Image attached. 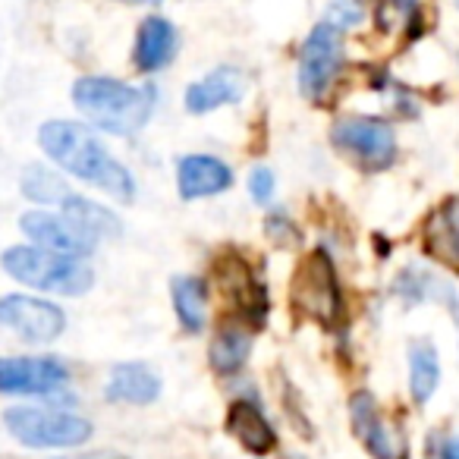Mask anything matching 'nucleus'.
I'll return each instance as SVG.
<instances>
[{
	"mask_svg": "<svg viewBox=\"0 0 459 459\" xmlns=\"http://www.w3.org/2000/svg\"><path fill=\"white\" fill-rule=\"evenodd\" d=\"M4 271L26 287L57 296H85L95 287V271L82 258L57 255L39 246H10L0 258Z\"/></svg>",
	"mask_w": 459,
	"mask_h": 459,
	"instance_id": "obj_3",
	"label": "nucleus"
},
{
	"mask_svg": "<svg viewBox=\"0 0 459 459\" xmlns=\"http://www.w3.org/2000/svg\"><path fill=\"white\" fill-rule=\"evenodd\" d=\"M123 4H160V0H123Z\"/></svg>",
	"mask_w": 459,
	"mask_h": 459,
	"instance_id": "obj_28",
	"label": "nucleus"
},
{
	"mask_svg": "<svg viewBox=\"0 0 459 459\" xmlns=\"http://www.w3.org/2000/svg\"><path fill=\"white\" fill-rule=\"evenodd\" d=\"M223 428L246 453L252 456H271L277 450V431L264 409L255 400H233L227 409Z\"/></svg>",
	"mask_w": 459,
	"mask_h": 459,
	"instance_id": "obj_12",
	"label": "nucleus"
},
{
	"mask_svg": "<svg viewBox=\"0 0 459 459\" xmlns=\"http://www.w3.org/2000/svg\"><path fill=\"white\" fill-rule=\"evenodd\" d=\"M365 20L362 7H359L356 0H333L331 10H327L325 22H331L333 29H340V32H346V29H356L359 22Z\"/></svg>",
	"mask_w": 459,
	"mask_h": 459,
	"instance_id": "obj_23",
	"label": "nucleus"
},
{
	"mask_svg": "<svg viewBox=\"0 0 459 459\" xmlns=\"http://www.w3.org/2000/svg\"><path fill=\"white\" fill-rule=\"evenodd\" d=\"M108 400L129 403V406H148L160 396V377L145 362H120L110 368L108 377Z\"/></svg>",
	"mask_w": 459,
	"mask_h": 459,
	"instance_id": "obj_16",
	"label": "nucleus"
},
{
	"mask_svg": "<svg viewBox=\"0 0 459 459\" xmlns=\"http://www.w3.org/2000/svg\"><path fill=\"white\" fill-rule=\"evenodd\" d=\"M170 299L179 327L186 333H202L208 325V283L202 277L179 274L170 281Z\"/></svg>",
	"mask_w": 459,
	"mask_h": 459,
	"instance_id": "obj_17",
	"label": "nucleus"
},
{
	"mask_svg": "<svg viewBox=\"0 0 459 459\" xmlns=\"http://www.w3.org/2000/svg\"><path fill=\"white\" fill-rule=\"evenodd\" d=\"M293 302L296 308L308 315V318L321 321V325H337L343 315V296H340L337 271H333L331 258L325 252H315L293 281Z\"/></svg>",
	"mask_w": 459,
	"mask_h": 459,
	"instance_id": "obj_7",
	"label": "nucleus"
},
{
	"mask_svg": "<svg viewBox=\"0 0 459 459\" xmlns=\"http://www.w3.org/2000/svg\"><path fill=\"white\" fill-rule=\"evenodd\" d=\"M39 145L57 167L73 173L82 183L95 186V189L108 192V195L120 198V202H133L135 198V179L114 154L108 152L101 139L91 133L85 123L73 120H48L39 129Z\"/></svg>",
	"mask_w": 459,
	"mask_h": 459,
	"instance_id": "obj_1",
	"label": "nucleus"
},
{
	"mask_svg": "<svg viewBox=\"0 0 459 459\" xmlns=\"http://www.w3.org/2000/svg\"><path fill=\"white\" fill-rule=\"evenodd\" d=\"M343 32L333 29L331 22L321 20L318 26L308 32V39L302 41L299 51V91L312 101L331 91V85L337 82L340 70H343Z\"/></svg>",
	"mask_w": 459,
	"mask_h": 459,
	"instance_id": "obj_6",
	"label": "nucleus"
},
{
	"mask_svg": "<svg viewBox=\"0 0 459 459\" xmlns=\"http://www.w3.org/2000/svg\"><path fill=\"white\" fill-rule=\"evenodd\" d=\"M70 381V371L54 356H0V394L48 396Z\"/></svg>",
	"mask_w": 459,
	"mask_h": 459,
	"instance_id": "obj_9",
	"label": "nucleus"
},
{
	"mask_svg": "<svg viewBox=\"0 0 459 459\" xmlns=\"http://www.w3.org/2000/svg\"><path fill=\"white\" fill-rule=\"evenodd\" d=\"M20 189H22V195L35 204H64L66 198L73 195V192L66 189L64 177L48 170L45 164H29L26 170H22Z\"/></svg>",
	"mask_w": 459,
	"mask_h": 459,
	"instance_id": "obj_21",
	"label": "nucleus"
},
{
	"mask_svg": "<svg viewBox=\"0 0 459 459\" xmlns=\"http://www.w3.org/2000/svg\"><path fill=\"white\" fill-rule=\"evenodd\" d=\"M440 384V356L428 340L409 346V394L419 406H425Z\"/></svg>",
	"mask_w": 459,
	"mask_h": 459,
	"instance_id": "obj_19",
	"label": "nucleus"
},
{
	"mask_svg": "<svg viewBox=\"0 0 459 459\" xmlns=\"http://www.w3.org/2000/svg\"><path fill=\"white\" fill-rule=\"evenodd\" d=\"M0 327H7L29 343H54L66 331V315L48 299L13 293L0 299Z\"/></svg>",
	"mask_w": 459,
	"mask_h": 459,
	"instance_id": "obj_8",
	"label": "nucleus"
},
{
	"mask_svg": "<svg viewBox=\"0 0 459 459\" xmlns=\"http://www.w3.org/2000/svg\"><path fill=\"white\" fill-rule=\"evenodd\" d=\"M177 45L179 35L177 26L164 16H148L142 20L139 32H135V48H133V64L139 73L152 76V73H160L173 64L177 57Z\"/></svg>",
	"mask_w": 459,
	"mask_h": 459,
	"instance_id": "obj_14",
	"label": "nucleus"
},
{
	"mask_svg": "<svg viewBox=\"0 0 459 459\" xmlns=\"http://www.w3.org/2000/svg\"><path fill=\"white\" fill-rule=\"evenodd\" d=\"M390 4H394L400 13H412V10L419 7V0H390Z\"/></svg>",
	"mask_w": 459,
	"mask_h": 459,
	"instance_id": "obj_27",
	"label": "nucleus"
},
{
	"mask_svg": "<svg viewBox=\"0 0 459 459\" xmlns=\"http://www.w3.org/2000/svg\"><path fill=\"white\" fill-rule=\"evenodd\" d=\"M64 214L70 221H76L85 233H91L95 239H114L123 233V223L120 217L114 214L110 208L98 204L95 198H85V195H70L64 202Z\"/></svg>",
	"mask_w": 459,
	"mask_h": 459,
	"instance_id": "obj_20",
	"label": "nucleus"
},
{
	"mask_svg": "<svg viewBox=\"0 0 459 459\" xmlns=\"http://www.w3.org/2000/svg\"><path fill=\"white\" fill-rule=\"evenodd\" d=\"M268 237L274 239V243H281V246H287V237H290V243H296L299 239V230L293 227V221L290 217H283V214H271L268 217Z\"/></svg>",
	"mask_w": 459,
	"mask_h": 459,
	"instance_id": "obj_25",
	"label": "nucleus"
},
{
	"mask_svg": "<svg viewBox=\"0 0 459 459\" xmlns=\"http://www.w3.org/2000/svg\"><path fill=\"white\" fill-rule=\"evenodd\" d=\"M440 459H459V434L456 437H446L440 446Z\"/></svg>",
	"mask_w": 459,
	"mask_h": 459,
	"instance_id": "obj_26",
	"label": "nucleus"
},
{
	"mask_svg": "<svg viewBox=\"0 0 459 459\" xmlns=\"http://www.w3.org/2000/svg\"><path fill=\"white\" fill-rule=\"evenodd\" d=\"M350 419H352V431L356 437L365 444V450L375 459H406V440H403L400 431L384 421L381 409H377L375 396L368 390H359L350 400Z\"/></svg>",
	"mask_w": 459,
	"mask_h": 459,
	"instance_id": "obj_11",
	"label": "nucleus"
},
{
	"mask_svg": "<svg viewBox=\"0 0 459 459\" xmlns=\"http://www.w3.org/2000/svg\"><path fill=\"white\" fill-rule=\"evenodd\" d=\"M431 230H437V237H428L431 239V246H437L444 255H450L453 262L459 264V198H450V202H444V208L434 214V223ZM434 249V252H437Z\"/></svg>",
	"mask_w": 459,
	"mask_h": 459,
	"instance_id": "obj_22",
	"label": "nucleus"
},
{
	"mask_svg": "<svg viewBox=\"0 0 459 459\" xmlns=\"http://www.w3.org/2000/svg\"><path fill=\"white\" fill-rule=\"evenodd\" d=\"M57 459H64V456H57Z\"/></svg>",
	"mask_w": 459,
	"mask_h": 459,
	"instance_id": "obj_30",
	"label": "nucleus"
},
{
	"mask_svg": "<svg viewBox=\"0 0 459 459\" xmlns=\"http://www.w3.org/2000/svg\"><path fill=\"white\" fill-rule=\"evenodd\" d=\"M233 186V170L214 154H186L177 164V189L183 202L221 195Z\"/></svg>",
	"mask_w": 459,
	"mask_h": 459,
	"instance_id": "obj_13",
	"label": "nucleus"
},
{
	"mask_svg": "<svg viewBox=\"0 0 459 459\" xmlns=\"http://www.w3.org/2000/svg\"><path fill=\"white\" fill-rule=\"evenodd\" d=\"M456 7H459V0H456Z\"/></svg>",
	"mask_w": 459,
	"mask_h": 459,
	"instance_id": "obj_29",
	"label": "nucleus"
},
{
	"mask_svg": "<svg viewBox=\"0 0 459 459\" xmlns=\"http://www.w3.org/2000/svg\"><path fill=\"white\" fill-rule=\"evenodd\" d=\"M274 189H277V179L268 167H255L249 173V195L255 198L258 204H268L274 198Z\"/></svg>",
	"mask_w": 459,
	"mask_h": 459,
	"instance_id": "obj_24",
	"label": "nucleus"
},
{
	"mask_svg": "<svg viewBox=\"0 0 459 459\" xmlns=\"http://www.w3.org/2000/svg\"><path fill=\"white\" fill-rule=\"evenodd\" d=\"M246 95V76L237 66H217L204 79L192 82L186 89V110L189 114H211V110L223 108V104H237Z\"/></svg>",
	"mask_w": 459,
	"mask_h": 459,
	"instance_id": "obj_15",
	"label": "nucleus"
},
{
	"mask_svg": "<svg viewBox=\"0 0 459 459\" xmlns=\"http://www.w3.org/2000/svg\"><path fill=\"white\" fill-rule=\"evenodd\" d=\"M73 104L101 133L135 135L152 120L154 91L110 76H82L73 85Z\"/></svg>",
	"mask_w": 459,
	"mask_h": 459,
	"instance_id": "obj_2",
	"label": "nucleus"
},
{
	"mask_svg": "<svg viewBox=\"0 0 459 459\" xmlns=\"http://www.w3.org/2000/svg\"><path fill=\"white\" fill-rule=\"evenodd\" d=\"M10 437L32 450H64V446H82L91 437V421L76 412H57V409L39 406H13L4 412Z\"/></svg>",
	"mask_w": 459,
	"mask_h": 459,
	"instance_id": "obj_4",
	"label": "nucleus"
},
{
	"mask_svg": "<svg viewBox=\"0 0 459 459\" xmlns=\"http://www.w3.org/2000/svg\"><path fill=\"white\" fill-rule=\"evenodd\" d=\"M331 142L365 173H381L396 160L394 126L381 117H343L333 123Z\"/></svg>",
	"mask_w": 459,
	"mask_h": 459,
	"instance_id": "obj_5",
	"label": "nucleus"
},
{
	"mask_svg": "<svg viewBox=\"0 0 459 459\" xmlns=\"http://www.w3.org/2000/svg\"><path fill=\"white\" fill-rule=\"evenodd\" d=\"M20 227L39 249L57 252L70 258H89L98 249V239L85 233L76 221L66 214H48V211H29L20 217Z\"/></svg>",
	"mask_w": 459,
	"mask_h": 459,
	"instance_id": "obj_10",
	"label": "nucleus"
},
{
	"mask_svg": "<svg viewBox=\"0 0 459 459\" xmlns=\"http://www.w3.org/2000/svg\"><path fill=\"white\" fill-rule=\"evenodd\" d=\"M249 356H252V337L246 327H237V325L221 327L208 346L211 368L223 377L239 375V371L246 368V362H249Z\"/></svg>",
	"mask_w": 459,
	"mask_h": 459,
	"instance_id": "obj_18",
	"label": "nucleus"
}]
</instances>
